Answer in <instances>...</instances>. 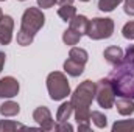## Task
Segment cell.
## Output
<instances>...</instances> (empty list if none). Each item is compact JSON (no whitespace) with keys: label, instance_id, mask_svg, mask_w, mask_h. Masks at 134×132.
<instances>
[{"label":"cell","instance_id":"15","mask_svg":"<svg viewBox=\"0 0 134 132\" xmlns=\"http://www.w3.org/2000/svg\"><path fill=\"white\" fill-rule=\"evenodd\" d=\"M69 58H72V59H75L76 62H80V64H84V65H86V62H87V59H89V55H87V51H86L84 48L72 47V48H70V51H69Z\"/></svg>","mask_w":134,"mask_h":132},{"label":"cell","instance_id":"22","mask_svg":"<svg viewBox=\"0 0 134 132\" xmlns=\"http://www.w3.org/2000/svg\"><path fill=\"white\" fill-rule=\"evenodd\" d=\"M33 39H34L33 34L27 33V31H24V30H19V31H17V44L22 45V47H27V45L33 44Z\"/></svg>","mask_w":134,"mask_h":132},{"label":"cell","instance_id":"7","mask_svg":"<svg viewBox=\"0 0 134 132\" xmlns=\"http://www.w3.org/2000/svg\"><path fill=\"white\" fill-rule=\"evenodd\" d=\"M20 90V86H19V81L13 76H5L0 79V99H9L17 97Z\"/></svg>","mask_w":134,"mask_h":132},{"label":"cell","instance_id":"1","mask_svg":"<svg viewBox=\"0 0 134 132\" xmlns=\"http://www.w3.org/2000/svg\"><path fill=\"white\" fill-rule=\"evenodd\" d=\"M95 98V82L91 79L83 81L75 92L72 93V106H73V113L75 120L78 124L80 132H89L91 131V104Z\"/></svg>","mask_w":134,"mask_h":132},{"label":"cell","instance_id":"13","mask_svg":"<svg viewBox=\"0 0 134 132\" xmlns=\"http://www.w3.org/2000/svg\"><path fill=\"white\" fill-rule=\"evenodd\" d=\"M20 112V106L14 101H5L0 104V115L2 117H16Z\"/></svg>","mask_w":134,"mask_h":132},{"label":"cell","instance_id":"29","mask_svg":"<svg viewBox=\"0 0 134 132\" xmlns=\"http://www.w3.org/2000/svg\"><path fill=\"white\" fill-rule=\"evenodd\" d=\"M3 17V11H2V8H0V19Z\"/></svg>","mask_w":134,"mask_h":132},{"label":"cell","instance_id":"27","mask_svg":"<svg viewBox=\"0 0 134 132\" xmlns=\"http://www.w3.org/2000/svg\"><path fill=\"white\" fill-rule=\"evenodd\" d=\"M5 61H6V55H5L3 51H0V73H2V70H3Z\"/></svg>","mask_w":134,"mask_h":132},{"label":"cell","instance_id":"23","mask_svg":"<svg viewBox=\"0 0 134 132\" xmlns=\"http://www.w3.org/2000/svg\"><path fill=\"white\" fill-rule=\"evenodd\" d=\"M122 34H123L125 39H128V40H134V22L133 20L123 25V28H122Z\"/></svg>","mask_w":134,"mask_h":132},{"label":"cell","instance_id":"16","mask_svg":"<svg viewBox=\"0 0 134 132\" xmlns=\"http://www.w3.org/2000/svg\"><path fill=\"white\" fill-rule=\"evenodd\" d=\"M58 16L64 22H70L76 16V8L73 5H61V8L58 9Z\"/></svg>","mask_w":134,"mask_h":132},{"label":"cell","instance_id":"6","mask_svg":"<svg viewBox=\"0 0 134 132\" xmlns=\"http://www.w3.org/2000/svg\"><path fill=\"white\" fill-rule=\"evenodd\" d=\"M33 120L39 124V128L42 131H55V121H53V117H52V112L48 110V107L41 106V107L34 109Z\"/></svg>","mask_w":134,"mask_h":132},{"label":"cell","instance_id":"26","mask_svg":"<svg viewBox=\"0 0 134 132\" xmlns=\"http://www.w3.org/2000/svg\"><path fill=\"white\" fill-rule=\"evenodd\" d=\"M55 3H56V0H37V6H39V8H42V9L52 8Z\"/></svg>","mask_w":134,"mask_h":132},{"label":"cell","instance_id":"19","mask_svg":"<svg viewBox=\"0 0 134 132\" xmlns=\"http://www.w3.org/2000/svg\"><path fill=\"white\" fill-rule=\"evenodd\" d=\"M80 39H81V34L76 33V31L72 30V28H67L66 31L63 33V42H64L66 45H76V44L80 42Z\"/></svg>","mask_w":134,"mask_h":132},{"label":"cell","instance_id":"17","mask_svg":"<svg viewBox=\"0 0 134 132\" xmlns=\"http://www.w3.org/2000/svg\"><path fill=\"white\" fill-rule=\"evenodd\" d=\"M17 129H28V128L13 120H0V132H14Z\"/></svg>","mask_w":134,"mask_h":132},{"label":"cell","instance_id":"11","mask_svg":"<svg viewBox=\"0 0 134 132\" xmlns=\"http://www.w3.org/2000/svg\"><path fill=\"white\" fill-rule=\"evenodd\" d=\"M114 106L117 107V112L123 117H128V115H133L134 113V99L130 98H119Z\"/></svg>","mask_w":134,"mask_h":132},{"label":"cell","instance_id":"2","mask_svg":"<svg viewBox=\"0 0 134 132\" xmlns=\"http://www.w3.org/2000/svg\"><path fill=\"white\" fill-rule=\"evenodd\" d=\"M47 90L53 101H63L70 95V84L63 71H52L47 76Z\"/></svg>","mask_w":134,"mask_h":132},{"label":"cell","instance_id":"12","mask_svg":"<svg viewBox=\"0 0 134 132\" xmlns=\"http://www.w3.org/2000/svg\"><path fill=\"white\" fill-rule=\"evenodd\" d=\"M64 71H66L69 76L76 78V76L83 75V71H84V64H80V62H76L75 59L69 58L66 62H64Z\"/></svg>","mask_w":134,"mask_h":132},{"label":"cell","instance_id":"4","mask_svg":"<svg viewBox=\"0 0 134 132\" xmlns=\"http://www.w3.org/2000/svg\"><path fill=\"white\" fill-rule=\"evenodd\" d=\"M45 23V16L39 8L30 6L24 11L22 14V20H20V30L27 31L30 34H36Z\"/></svg>","mask_w":134,"mask_h":132},{"label":"cell","instance_id":"32","mask_svg":"<svg viewBox=\"0 0 134 132\" xmlns=\"http://www.w3.org/2000/svg\"><path fill=\"white\" fill-rule=\"evenodd\" d=\"M0 2H5V0H0Z\"/></svg>","mask_w":134,"mask_h":132},{"label":"cell","instance_id":"20","mask_svg":"<svg viewBox=\"0 0 134 132\" xmlns=\"http://www.w3.org/2000/svg\"><path fill=\"white\" fill-rule=\"evenodd\" d=\"M91 120H92V123H94L98 129H104V128L108 126V118H106V115L101 113V112H98V110H92V112H91Z\"/></svg>","mask_w":134,"mask_h":132},{"label":"cell","instance_id":"9","mask_svg":"<svg viewBox=\"0 0 134 132\" xmlns=\"http://www.w3.org/2000/svg\"><path fill=\"white\" fill-rule=\"evenodd\" d=\"M103 56H104V59H106L109 64L117 65V64H120V62L123 61L125 53H123V50H122L120 47H117V45H111V47H108V48L103 51Z\"/></svg>","mask_w":134,"mask_h":132},{"label":"cell","instance_id":"8","mask_svg":"<svg viewBox=\"0 0 134 132\" xmlns=\"http://www.w3.org/2000/svg\"><path fill=\"white\" fill-rule=\"evenodd\" d=\"M14 19L11 16H3L0 19V45H8L13 40Z\"/></svg>","mask_w":134,"mask_h":132},{"label":"cell","instance_id":"3","mask_svg":"<svg viewBox=\"0 0 134 132\" xmlns=\"http://www.w3.org/2000/svg\"><path fill=\"white\" fill-rule=\"evenodd\" d=\"M114 33V20L109 17H94L89 20L87 36L92 40H101L109 39Z\"/></svg>","mask_w":134,"mask_h":132},{"label":"cell","instance_id":"18","mask_svg":"<svg viewBox=\"0 0 134 132\" xmlns=\"http://www.w3.org/2000/svg\"><path fill=\"white\" fill-rule=\"evenodd\" d=\"M112 132H134V120H120L112 124Z\"/></svg>","mask_w":134,"mask_h":132},{"label":"cell","instance_id":"10","mask_svg":"<svg viewBox=\"0 0 134 132\" xmlns=\"http://www.w3.org/2000/svg\"><path fill=\"white\" fill-rule=\"evenodd\" d=\"M69 28H72V30H75L76 33H80L81 36H84V34H87V28H89V19L86 17V16H75L70 22H69Z\"/></svg>","mask_w":134,"mask_h":132},{"label":"cell","instance_id":"24","mask_svg":"<svg viewBox=\"0 0 134 132\" xmlns=\"http://www.w3.org/2000/svg\"><path fill=\"white\" fill-rule=\"evenodd\" d=\"M55 131H58V132H72L73 131V126L72 124H69L67 121H61V123H58V124H55Z\"/></svg>","mask_w":134,"mask_h":132},{"label":"cell","instance_id":"30","mask_svg":"<svg viewBox=\"0 0 134 132\" xmlns=\"http://www.w3.org/2000/svg\"><path fill=\"white\" fill-rule=\"evenodd\" d=\"M80 2H89V0H80Z\"/></svg>","mask_w":134,"mask_h":132},{"label":"cell","instance_id":"14","mask_svg":"<svg viewBox=\"0 0 134 132\" xmlns=\"http://www.w3.org/2000/svg\"><path fill=\"white\" fill-rule=\"evenodd\" d=\"M73 113V106H72V101H64L58 110H56V121L61 123V121H67L70 118V115Z\"/></svg>","mask_w":134,"mask_h":132},{"label":"cell","instance_id":"5","mask_svg":"<svg viewBox=\"0 0 134 132\" xmlns=\"http://www.w3.org/2000/svg\"><path fill=\"white\" fill-rule=\"evenodd\" d=\"M95 98L98 106L103 109H112L115 103V92L108 78H101L95 82Z\"/></svg>","mask_w":134,"mask_h":132},{"label":"cell","instance_id":"28","mask_svg":"<svg viewBox=\"0 0 134 132\" xmlns=\"http://www.w3.org/2000/svg\"><path fill=\"white\" fill-rule=\"evenodd\" d=\"M56 3H59V5H72L73 0H56Z\"/></svg>","mask_w":134,"mask_h":132},{"label":"cell","instance_id":"25","mask_svg":"<svg viewBox=\"0 0 134 132\" xmlns=\"http://www.w3.org/2000/svg\"><path fill=\"white\" fill-rule=\"evenodd\" d=\"M123 11L128 16H134V0H123Z\"/></svg>","mask_w":134,"mask_h":132},{"label":"cell","instance_id":"21","mask_svg":"<svg viewBox=\"0 0 134 132\" xmlns=\"http://www.w3.org/2000/svg\"><path fill=\"white\" fill-rule=\"evenodd\" d=\"M123 0H98V9L103 13H111L114 11Z\"/></svg>","mask_w":134,"mask_h":132},{"label":"cell","instance_id":"31","mask_svg":"<svg viewBox=\"0 0 134 132\" xmlns=\"http://www.w3.org/2000/svg\"><path fill=\"white\" fill-rule=\"evenodd\" d=\"M19 2H25V0H19Z\"/></svg>","mask_w":134,"mask_h":132}]
</instances>
